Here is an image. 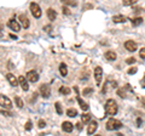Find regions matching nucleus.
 Masks as SVG:
<instances>
[{
	"label": "nucleus",
	"mask_w": 145,
	"mask_h": 136,
	"mask_svg": "<svg viewBox=\"0 0 145 136\" xmlns=\"http://www.w3.org/2000/svg\"><path fill=\"white\" fill-rule=\"evenodd\" d=\"M117 110H119V107H117V103L115 100L109 98L105 102V114L106 116H115L117 113Z\"/></svg>",
	"instance_id": "f257e3e1"
},
{
	"label": "nucleus",
	"mask_w": 145,
	"mask_h": 136,
	"mask_svg": "<svg viewBox=\"0 0 145 136\" xmlns=\"http://www.w3.org/2000/svg\"><path fill=\"white\" fill-rule=\"evenodd\" d=\"M122 128V123L120 120L115 119V118H110L106 123V130L109 131H114V130H119Z\"/></svg>",
	"instance_id": "f03ea898"
},
{
	"label": "nucleus",
	"mask_w": 145,
	"mask_h": 136,
	"mask_svg": "<svg viewBox=\"0 0 145 136\" xmlns=\"http://www.w3.org/2000/svg\"><path fill=\"white\" fill-rule=\"evenodd\" d=\"M30 12H31V15L34 16V18H40V17H41V13H42L41 9H40V6L36 3L30 4Z\"/></svg>",
	"instance_id": "7ed1b4c3"
},
{
	"label": "nucleus",
	"mask_w": 145,
	"mask_h": 136,
	"mask_svg": "<svg viewBox=\"0 0 145 136\" xmlns=\"http://www.w3.org/2000/svg\"><path fill=\"white\" fill-rule=\"evenodd\" d=\"M0 106L3 108H5V110H11L12 102L7 96H5V95H0Z\"/></svg>",
	"instance_id": "20e7f679"
},
{
	"label": "nucleus",
	"mask_w": 145,
	"mask_h": 136,
	"mask_svg": "<svg viewBox=\"0 0 145 136\" xmlns=\"http://www.w3.org/2000/svg\"><path fill=\"white\" fill-rule=\"evenodd\" d=\"M40 94L44 98H48L50 95H51V88H50L48 84H42L40 86Z\"/></svg>",
	"instance_id": "39448f33"
},
{
	"label": "nucleus",
	"mask_w": 145,
	"mask_h": 136,
	"mask_svg": "<svg viewBox=\"0 0 145 136\" xmlns=\"http://www.w3.org/2000/svg\"><path fill=\"white\" fill-rule=\"evenodd\" d=\"M125 48L127 51H131V52H134L135 50H137L138 45L135 42H133V40H127V42L125 43Z\"/></svg>",
	"instance_id": "423d86ee"
},
{
	"label": "nucleus",
	"mask_w": 145,
	"mask_h": 136,
	"mask_svg": "<svg viewBox=\"0 0 145 136\" xmlns=\"http://www.w3.org/2000/svg\"><path fill=\"white\" fill-rule=\"evenodd\" d=\"M25 77H27V79H28V81H30V83H36V81L39 80V74L36 73L35 71H29Z\"/></svg>",
	"instance_id": "0eeeda50"
},
{
	"label": "nucleus",
	"mask_w": 145,
	"mask_h": 136,
	"mask_svg": "<svg viewBox=\"0 0 145 136\" xmlns=\"http://www.w3.org/2000/svg\"><path fill=\"white\" fill-rule=\"evenodd\" d=\"M102 77H103V71L101 67H96L94 68V79H96V83L98 85H101L102 81Z\"/></svg>",
	"instance_id": "6e6552de"
},
{
	"label": "nucleus",
	"mask_w": 145,
	"mask_h": 136,
	"mask_svg": "<svg viewBox=\"0 0 145 136\" xmlns=\"http://www.w3.org/2000/svg\"><path fill=\"white\" fill-rule=\"evenodd\" d=\"M18 81H20L22 89L24 90V91H28L29 89V85H28V79H27V77H23V75H20L18 77Z\"/></svg>",
	"instance_id": "1a4fd4ad"
},
{
	"label": "nucleus",
	"mask_w": 145,
	"mask_h": 136,
	"mask_svg": "<svg viewBox=\"0 0 145 136\" xmlns=\"http://www.w3.org/2000/svg\"><path fill=\"white\" fill-rule=\"evenodd\" d=\"M7 26H8V28H11L12 30H15V32H20V30H21V26H20V23H18L17 21H15L13 18L7 22Z\"/></svg>",
	"instance_id": "9d476101"
},
{
	"label": "nucleus",
	"mask_w": 145,
	"mask_h": 136,
	"mask_svg": "<svg viewBox=\"0 0 145 136\" xmlns=\"http://www.w3.org/2000/svg\"><path fill=\"white\" fill-rule=\"evenodd\" d=\"M98 128V124L97 121H89V125H88V129H87V134L88 135H93L94 133H96V130Z\"/></svg>",
	"instance_id": "9b49d317"
},
{
	"label": "nucleus",
	"mask_w": 145,
	"mask_h": 136,
	"mask_svg": "<svg viewBox=\"0 0 145 136\" xmlns=\"http://www.w3.org/2000/svg\"><path fill=\"white\" fill-rule=\"evenodd\" d=\"M6 79L8 80V83L11 84V86H17V84L20 83V81L17 80V78L13 74H11V73H8V74H6Z\"/></svg>",
	"instance_id": "f8f14e48"
},
{
	"label": "nucleus",
	"mask_w": 145,
	"mask_h": 136,
	"mask_svg": "<svg viewBox=\"0 0 145 136\" xmlns=\"http://www.w3.org/2000/svg\"><path fill=\"white\" fill-rule=\"evenodd\" d=\"M62 129H63V131H65V133H71L72 129H74V125H72L70 121H63Z\"/></svg>",
	"instance_id": "ddd939ff"
},
{
	"label": "nucleus",
	"mask_w": 145,
	"mask_h": 136,
	"mask_svg": "<svg viewBox=\"0 0 145 136\" xmlns=\"http://www.w3.org/2000/svg\"><path fill=\"white\" fill-rule=\"evenodd\" d=\"M20 22H21V24L23 26V28L24 29H27L29 27V20H28V17H27L25 15H20Z\"/></svg>",
	"instance_id": "4468645a"
},
{
	"label": "nucleus",
	"mask_w": 145,
	"mask_h": 136,
	"mask_svg": "<svg viewBox=\"0 0 145 136\" xmlns=\"http://www.w3.org/2000/svg\"><path fill=\"white\" fill-rule=\"evenodd\" d=\"M104 57H105L108 61H115L117 58V55L114 51H106L105 53H104Z\"/></svg>",
	"instance_id": "2eb2a0df"
},
{
	"label": "nucleus",
	"mask_w": 145,
	"mask_h": 136,
	"mask_svg": "<svg viewBox=\"0 0 145 136\" xmlns=\"http://www.w3.org/2000/svg\"><path fill=\"white\" fill-rule=\"evenodd\" d=\"M47 18L50 21H54L57 18V12L53 9H47Z\"/></svg>",
	"instance_id": "dca6fc26"
},
{
	"label": "nucleus",
	"mask_w": 145,
	"mask_h": 136,
	"mask_svg": "<svg viewBox=\"0 0 145 136\" xmlns=\"http://www.w3.org/2000/svg\"><path fill=\"white\" fill-rule=\"evenodd\" d=\"M112 21H114L115 23H125L127 21V17L122 16V15H116V16L112 17Z\"/></svg>",
	"instance_id": "f3484780"
},
{
	"label": "nucleus",
	"mask_w": 145,
	"mask_h": 136,
	"mask_svg": "<svg viewBox=\"0 0 145 136\" xmlns=\"http://www.w3.org/2000/svg\"><path fill=\"white\" fill-rule=\"evenodd\" d=\"M127 90H131V88H129V85L127 84V85H125V88H122V89H120V90H117V95H119L120 97H122V98H126V91Z\"/></svg>",
	"instance_id": "a211bd4d"
},
{
	"label": "nucleus",
	"mask_w": 145,
	"mask_h": 136,
	"mask_svg": "<svg viewBox=\"0 0 145 136\" xmlns=\"http://www.w3.org/2000/svg\"><path fill=\"white\" fill-rule=\"evenodd\" d=\"M76 98H78V102L80 103L81 110H82V111H88V105H87V103H86L85 101H82V100H81V97L79 96V95H78V97H76Z\"/></svg>",
	"instance_id": "6ab92c4d"
},
{
	"label": "nucleus",
	"mask_w": 145,
	"mask_h": 136,
	"mask_svg": "<svg viewBox=\"0 0 145 136\" xmlns=\"http://www.w3.org/2000/svg\"><path fill=\"white\" fill-rule=\"evenodd\" d=\"M67 116L70 117V118H75L78 116V111H76L75 108H69V110L67 111Z\"/></svg>",
	"instance_id": "aec40b11"
},
{
	"label": "nucleus",
	"mask_w": 145,
	"mask_h": 136,
	"mask_svg": "<svg viewBox=\"0 0 145 136\" xmlns=\"http://www.w3.org/2000/svg\"><path fill=\"white\" fill-rule=\"evenodd\" d=\"M59 73L63 77H65L68 74V69H67V66L64 65V63H61V65H59Z\"/></svg>",
	"instance_id": "412c9836"
},
{
	"label": "nucleus",
	"mask_w": 145,
	"mask_h": 136,
	"mask_svg": "<svg viewBox=\"0 0 145 136\" xmlns=\"http://www.w3.org/2000/svg\"><path fill=\"white\" fill-rule=\"evenodd\" d=\"M62 4H64V5H68V6H76L78 5V3L75 1V0H61Z\"/></svg>",
	"instance_id": "4be33fe9"
},
{
	"label": "nucleus",
	"mask_w": 145,
	"mask_h": 136,
	"mask_svg": "<svg viewBox=\"0 0 145 136\" xmlns=\"http://www.w3.org/2000/svg\"><path fill=\"white\" fill-rule=\"evenodd\" d=\"M81 121H82V124H87V123H89L91 121V116L89 114H82L81 116Z\"/></svg>",
	"instance_id": "5701e85b"
},
{
	"label": "nucleus",
	"mask_w": 145,
	"mask_h": 136,
	"mask_svg": "<svg viewBox=\"0 0 145 136\" xmlns=\"http://www.w3.org/2000/svg\"><path fill=\"white\" fill-rule=\"evenodd\" d=\"M59 92L63 94V95H69L71 92V90L68 88V86H61L59 88Z\"/></svg>",
	"instance_id": "b1692460"
},
{
	"label": "nucleus",
	"mask_w": 145,
	"mask_h": 136,
	"mask_svg": "<svg viewBox=\"0 0 145 136\" xmlns=\"http://www.w3.org/2000/svg\"><path fill=\"white\" fill-rule=\"evenodd\" d=\"M131 20H132L133 26H139V24L143 22V18H142V17H134V18H131Z\"/></svg>",
	"instance_id": "393cba45"
},
{
	"label": "nucleus",
	"mask_w": 145,
	"mask_h": 136,
	"mask_svg": "<svg viewBox=\"0 0 145 136\" xmlns=\"http://www.w3.org/2000/svg\"><path fill=\"white\" fill-rule=\"evenodd\" d=\"M138 0H122V3H123L125 6H131V5H134L135 3H137Z\"/></svg>",
	"instance_id": "a878e982"
},
{
	"label": "nucleus",
	"mask_w": 145,
	"mask_h": 136,
	"mask_svg": "<svg viewBox=\"0 0 145 136\" xmlns=\"http://www.w3.org/2000/svg\"><path fill=\"white\" fill-rule=\"evenodd\" d=\"M15 101H16V105H17L18 108H22V107H23V101H22L21 97L16 96V97H15Z\"/></svg>",
	"instance_id": "bb28decb"
},
{
	"label": "nucleus",
	"mask_w": 145,
	"mask_h": 136,
	"mask_svg": "<svg viewBox=\"0 0 145 136\" xmlns=\"http://www.w3.org/2000/svg\"><path fill=\"white\" fill-rule=\"evenodd\" d=\"M54 107H56V111H57L58 114H63V110H62V106H61L59 102H56V103H54Z\"/></svg>",
	"instance_id": "cd10ccee"
},
{
	"label": "nucleus",
	"mask_w": 145,
	"mask_h": 136,
	"mask_svg": "<svg viewBox=\"0 0 145 136\" xmlns=\"http://www.w3.org/2000/svg\"><path fill=\"white\" fill-rule=\"evenodd\" d=\"M45 125H46V121L45 120H42V119H40L39 120V123H38V126L40 129H42V128H45Z\"/></svg>",
	"instance_id": "c85d7f7f"
},
{
	"label": "nucleus",
	"mask_w": 145,
	"mask_h": 136,
	"mask_svg": "<svg viewBox=\"0 0 145 136\" xmlns=\"http://www.w3.org/2000/svg\"><path fill=\"white\" fill-rule=\"evenodd\" d=\"M31 128H33V125H31V121L28 120V121L25 123V130H27V131H29V130H31Z\"/></svg>",
	"instance_id": "c756f323"
},
{
	"label": "nucleus",
	"mask_w": 145,
	"mask_h": 136,
	"mask_svg": "<svg viewBox=\"0 0 145 136\" xmlns=\"http://www.w3.org/2000/svg\"><path fill=\"white\" fill-rule=\"evenodd\" d=\"M93 92V90H92V88H86L85 90H84V95L86 96V95H88V94H92Z\"/></svg>",
	"instance_id": "7c9ffc66"
},
{
	"label": "nucleus",
	"mask_w": 145,
	"mask_h": 136,
	"mask_svg": "<svg viewBox=\"0 0 145 136\" xmlns=\"http://www.w3.org/2000/svg\"><path fill=\"white\" fill-rule=\"evenodd\" d=\"M0 113H1L3 116H6V117H12V113L11 112H8V111H0Z\"/></svg>",
	"instance_id": "2f4dec72"
},
{
	"label": "nucleus",
	"mask_w": 145,
	"mask_h": 136,
	"mask_svg": "<svg viewBox=\"0 0 145 136\" xmlns=\"http://www.w3.org/2000/svg\"><path fill=\"white\" fill-rule=\"evenodd\" d=\"M134 62H135V58H133V57L127 58V60H126V63H127V65H132V63H134Z\"/></svg>",
	"instance_id": "473e14b6"
},
{
	"label": "nucleus",
	"mask_w": 145,
	"mask_h": 136,
	"mask_svg": "<svg viewBox=\"0 0 145 136\" xmlns=\"http://www.w3.org/2000/svg\"><path fill=\"white\" fill-rule=\"evenodd\" d=\"M63 13H64V15H70L71 12H70V10L67 6H63Z\"/></svg>",
	"instance_id": "72a5a7b5"
},
{
	"label": "nucleus",
	"mask_w": 145,
	"mask_h": 136,
	"mask_svg": "<svg viewBox=\"0 0 145 136\" xmlns=\"http://www.w3.org/2000/svg\"><path fill=\"white\" fill-rule=\"evenodd\" d=\"M139 56L142 57V58H145V48L140 49V51H139Z\"/></svg>",
	"instance_id": "f704fd0d"
},
{
	"label": "nucleus",
	"mask_w": 145,
	"mask_h": 136,
	"mask_svg": "<svg viewBox=\"0 0 145 136\" xmlns=\"http://www.w3.org/2000/svg\"><path fill=\"white\" fill-rule=\"evenodd\" d=\"M137 73V68L133 67V68H129L128 69V74H135Z\"/></svg>",
	"instance_id": "c9c22d12"
},
{
	"label": "nucleus",
	"mask_w": 145,
	"mask_h": 136,
	"mask_svg": "<svg viewBox=\"0 0 145 136\" xmlns=\"http://www.w3.org/2000/svg\"><path fill=\"white\" fill-rule=\"evenodd\" d=\"M36 97H38V92H34L33 95H31V98H30V102H33L36 100Z\"/></svg>",
	"instance_id": "e433bc0d"
},
{
	"label": "nucleus",
	"mask_w": 145,
	"mask_h": 136,
	"mask_svg": "<svg viewBox=\"0 0 145 136\" xmlns=\"http://www.w3.org/2000/svg\"><path fill=\"white\" fill-rule=\"evenodd\" d=\"M75 125H76V128H78L79 131L82 130V123H78V124H75Z\"/></svg>",
	"instance_id": "4c0bfd02"
},
{
	"label": "nucleus",
	"mask_w": 145,
	"mask_h": 136,
	"mask_svg": "<svg viewBox=\"0 0 145 136\" xmlns=\"http://www.w3.org/2000/svg\"><path fill=\"white\" fill-rule=\"evenodd\" d=\"M51 28H52V27H51V26H50V24H47V26H45V30H46V32H47V33H50V32H51Z\"/></svg>",
	"instance_id": "58836bf2"
},
{
	"label": "nucleus",
	"mask_w": 145,
	"mask_h": 136,
	"mask_svg": "<svg viewBox=\"0 0 145 136\" xmlns=\"http://www.w3.org/2000/svg\"><path fill=\"white\" fill-rule=\"evenodd\" d=\"M140 85H142V86H143V88H145V75L143 77V79H142V80H140Z\"/></svg>",
	"instance_id": "ea45409f"
},
{
	"label": "nucleus",
	"mask_w": 145,
	"mask_h": 136,
	"mask_svg": "<svg viewBox=\"0 0 145 136\" xmlns=\"http://www.w3.org/2000/svg\"><path fill=\"white\" fill-rule=\"evenodd\" d=\"M143 9L142 7H134V12H142Z\"/></svg>",
	"instance_id": "a19ab883"
},
{
	"label": "nucleus",
	"mask_w": 145,
	"mask_h": 136,
	"mask_svg": "<svg viewBox=\"0 0 145 136\" xmlns=\"http://www.w3.org/2000/svg\"><path fill=\"white\" fill-rule=\"evenodd\" d=\"M140 103H142V106L145 108V97H143L142 100H140Z\"/></svg>",
	"instance_id": "79ce46f5"
},
{
	"label": "nucleus",
	"mask_w": 145,
	"mask_h": 136,
	"mask_svg": "<svg viewBox=\"0 0 145 136\" xmlns=\"http://www.w3.org/2000/svg\"><path fill=\"white\" fill-rule=\"evenodd\" d=\"M10 37H11L12 39H17V37H16V35H13V34H10Z\"/></svg>",
	"instance_id": "37998d69"
}]
</instances>
